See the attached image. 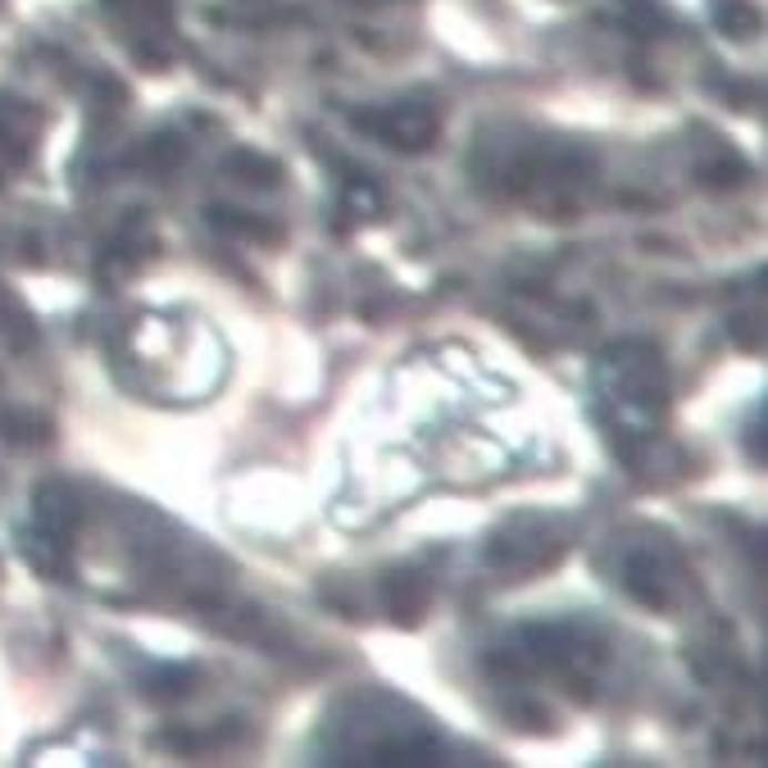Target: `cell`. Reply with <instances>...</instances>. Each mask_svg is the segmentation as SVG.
Instances as JSON below:
<instances>
[{"mask_svg": "<svg viewBox=\"0 0 768 768\" xmlns=\"http://www.w3.org/2000/svg\"><path fill=\"white\" fill-rule=\"evenodd\" d=\"M600 410L623 455H633L641 442L655 437L668 410V373L655 346L623 342L600 360Z\"/></svg>", "mask_w": 768, "mask_h": 768, "instance_id": "6da1fadb", "label": "cell"}, {"mask_svg": "<svg viewBox=\"0 0 768 768\" xmlns=\"http://www.w3.org/2000/svg\"><path fill=\"white\" fill-rule=\"evenodd\" d=\"M564 555V537L559 527L542 514H514L509 523H501L492 542H487V559L505 573H542Z\"/></svg>", "mask_w": 768, "mask_h": 768, "instance_id": "7a4b0ae2", "label": "cell"}, {"mask_svg": "<svg viewBox=\"0 0 768 768\" xmlns=\"http://www.w3.org/2000/svg\"><path fill=\"white\" fill-rule=\"evenodd\" d=\"M355 128H364L368 137L382 141V146L405 151V155H423L432 141L442 137L437 110L423 105V101H396V105H382V110H364V114H355Z\"/></svg>", "mask_w": 768, "mask_h": 768, "instance_id": "3957f363", "label": "cell"}, {"mask_svg": "<svg viewBox=\"0 0 768 768\" xmlns=\"http://www.w3.org/2000/svg\"><path fill=\"white\" fill-rule=\"evenodd\" d=\"M623 592L641 600L646 609H668L674 605V568H668L655 550H637L623 559Z\"/></svg>", "mask_w": 768, "mask_h": 768, "instance_id": "277c9868", "label": "cell"}, {"mask_svg": "<svg viewBox=\"0 0 768 768\" xmlns=\"http://www.w3.org/2000/svg\"><path fill=\"white\" fill-rule=\"evenodd\" d=\"M78 518H82L78 492H73L69 483H60V477H51V483H41V487L32 492V523L46 527V533H55V537L73 542Z\"/></svg>", "mask_w": 768, "mask_h": 768, "instance_id": "5b68a950", "label": "cell"}, {"mask_svg": "<svg viewBox=\"0 0 768 768\" xmlns=\"http://www.w3.org/2000/svg\"><path fill=\"white\" fill-rule=\"evenodd\" d=\"M427 600H432V587L418 568H396L382 578V605H387V614L396 623H405V628H414V623L427 614Z\"/></svg>", "mask_w": 768, "mask_h": 768, "instance_id": "8992f818", "label": "cell"}, {"mask_svg": "<svg viewBox=\"0 0 768 768\" xmlns=\"http://www.w3.org/2000/svg\"><path fill=\"white\" fill-rule=\"evenodd\" d=\"M151 228L141 223V219H128L123 228H119V236L105 246V260H101V277H123V273H132V269H141L146 264V255H151Z\"/></svg>", "mask_w": 768, "mask_h": 768, "instance_id": "52a82bcc", "label": "cell"}, {"mask_svg": "<svg viewBox=\"0 0 768 768\" xmlns=\"http://www.w3.org/2000/svg\"><path fill=\"white\" fill-rule=\"evenodd\" d=\"M19 550L28 559V568H37L41 578H64V568H69V542L55 537V533H46V527H23L19 533Z\"/></svg>", "mask_w": 768, "mask_h": 768, "instance_id": "ba28073f", "label": "cell"}, {"mask_svg": "<svg viewBox=\"0 0 768 768\" xmlns=\"http://www.w3.org/2000/svg\"><path fill=\"white\" fill-rule=\"evenodd\" d=\"M210 228L228 232V236H255V242H277L282 228L277 223H264L255 214H242V210H232V205H210Z\"/></svg>", "mask_w": 768, "mask_h": 768, "instance_id": "9c48e42d", "label": "cell"}, {"mask_svg": "<svg viewBox=\"0 0 768 768\" xmlns=\"http://www.w3.org/2000/svg\"><path fill=\"white\" fill-rule=\"evenodd\" d=\"M182 160H186V137H178V132H160V137H151L146 146L137 151V164L151 169V173H169Z\"/></svg>", "mask_w": 768, "mask_h": 768, "instance_id": "30bf717a", "label": "cell"}, {"mask_svg": "<svg viewBox=\"0 0 768 768\" xmlns=\"http://www.w3.org/2000/svg\"><path fill=\"white\" fill-rule=\"evenodd\" d=\"M191 683H196L191 668H160V674H151L146 683H141V696L155 700V705H173V700L191 696Z\"/></svg>", "mask_w": 768, "mask_h": 768, "instance_id": "8fae6325", "label": "cell"}, {"mask_svg": "<svg viewBox=\"0 0 768 768\" xmlns=\"http://www.w3.org/2000/svg\"><path fill=\"white\" fill-rule=\"evenodd\" d=\"M0 337H6L10 346H32V319H28V310L0 286Z\"/></svg>", "mask_w": 768, "mask_h": 768, "instance_id": "7c38bea8", "label": "cell"}, {"mask_svg": "<svg viewBox=\"0 0 768 768\" xmlns=\"http://www.w3.org/2000/svg\"><path fill=\"white\" fill-rule=\"evenodd\" d=\"M228 173H232V178H242V182H255V186H273V182L282 178L277 160L255 155V151H236V155L228 160Z\"/></svg>", "mask_w": 768, "mask_h": 768, "instance_id": "4fadbf2b", "label": "cell"}, {"mask_svg": "<svg viewBox=\"0 0 768 768\" xmlns=\"http://www.w3.org/2000/svg\"><path fill=\"white\" fill-rule=\"evenodd\" d=\"M342 210H346V214H355V219H377V214H382V191H377V186H373L364 173H355V178H346Z\"/></svg>", "mask_w": 768, "mask_h": 768, "instance_id": "5bb4252c", "label": "cell"}, {"mask_svg": "<svg viewBox=\"0 0 768 768\" xmlns=\"http://www.w3.org/2000/svg\"><path fill=\"white\" fill-rule=\"evenodd\" d=\"M0 432H6L10 442H19V446H37V442L51 437V423L37 418V414H6V418H0Z\"/></svg>", "mask_w": 768, "mask_h": 768, "instance_id": "9a60e30c", "label": "cell"}, {"mask_svg": "<svg viewBox=\"0 0 768 768\" xmlns=\"http://www.w3.org/2000/svg\"><path fill=\"white\" fill-rule=\"evenodd\" d=\"M718 23H724L732 37H750V32L759 28V14H755L750 6H741V0H728V6L718 10Z\"/></svg>", "mask_w": 768, "mask_h": 768, "instance_id": "2e32d148", "label": "cell"}]
</instances>
